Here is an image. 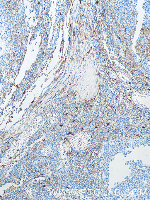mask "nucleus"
Masks as SVG:
<instances>
[{"mask_svg":"<svg viewBox=\"0 0 150 200\" xmlns=\"http://www.w3.org/2000/svg\"><path fill=\"white\" fill-rule=\"evenodd\" d=\"M91 141V137L87 132H81L72 137L70 140V145L74 149L80 150L87 146Z\"/></svg>","mask_w":150,"mask_h":200,"instance_id":"obj_1","label":"nucleus"},{"mask_svg":"<svg viewBox=\"0 0 150 200\" xmlns=\"http://www.w3.org/2000/svg\"><path fill=\"white\" fill-rule=\"evenodd\" d=\"M10 160L5 157L0 159V170L5 167Z\"/></svg>","mask_w":150,"mask_h":200,"instance_id":"obj_2","label":"nucleus"}]
</instances>
